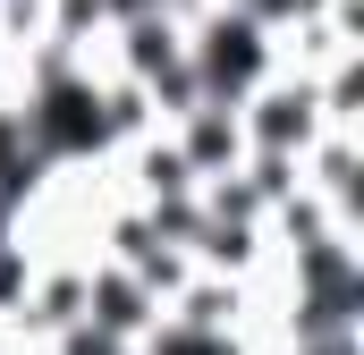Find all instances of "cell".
Wrapping results in <instances>:
<instances>
[{"instance_id": "cell-1", "label": "cell", "mask_w": 364, "mask_h": 355, "mask_svg": "<svg viewBox=\"0 0 364 355\" xmlns=\"http://www.w3.org/2000/svg\"><path fill=\"white\" fill-rule=\"evenodd\" d=\"M186 68H195V93H203V102H229V110H237V102L279 68V34L255 9H237V0H203V9L186 17Z\"/></svg>"}, {"instance_id": "cell-4", "label": "cell", "mask_w": 364, "mask_h": 355, "mask_svg": "<svg viewBox=\"0 0 364 355\" xmlns=\"http://www.w3.org/2000/svg\"><path fill=\"white\" fill-rule=\"evenodd\" d=\"M170 136H178L195 186L246 161V127H237V110H229V102H195V110H178V119H170Z\"/></svg>"}, {"instance_id": "cell-3", "label": "cell", "mask_w": 364, "mask_h": 355, "mask_svg": "<svg viewBox=\"0 0 364 355\" xmlns=\"http://www.w3.org/2000/svg\"><path fill=\"white\" fill-rule=\"evenodd\" d=\"M85 322L136 347V339H144V330L161 322V296H153V288H144V279H136L127 263H110V254H93V263H85Z\"/></svg>"}, {"instance_id": "cell-6", "label": "cell", "mask_w": 364, "mask_h": 355, "mask_svg": "<svg viewBox=\"0 0 364 355\" xmlns=\"http://www.w3.org/2000/svg\"><path fill=\"white\" fill-rule=\"evenodd\" d=\"M0 347H9V330H0Z\"/></svg>"}, {"instance_id": "cell-2", "label": "cell", "mask_w": 364, "mask_h": 355, "mask_svg": "<svg viewBox=\"0 0 364 355\" xmlns=\"http://www.w3.org/2000/svg\"><path fill=\"white\" fill-rule=\"evenodd\" d=\"M237 127H246V153H288V161H305L331 119H322V93H314L305 68H272L263 85L237 102Z\"/></svg>"}, {"instance_id": "cell-5", "label": "cell", "mask_w": 364, "mask_h": 355, "mask_svg": "<svg viewBox=\"0 0 364 355\" xmlns=\"http://www.w3.org/2000/svg\"><path fill=\"white\" fill-rule=\"evenodd\" d=\"M0 355H51V347H34V339H9V347H0Z\"/></svg>"}]
</instances>
